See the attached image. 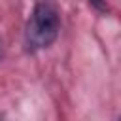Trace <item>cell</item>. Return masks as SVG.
I'll list each match as a JSON object with an SVG mask.
<instances>
[{
	"label": "cell",
	"mask_w": 121,
	"mask_h": 121,
	"mask_svg": "<svg viewBox=\"0 0 121 121\" xmlns=\"http://www.w3.org/2000/svg\"><path fill=\"white\" fill-rule=\"evenodd\" d=\"M60 30V17L57 8L49 0H40L25 26V43L28 51H38L49 47Z\"/></svg>",
	"instance_id": "6da1fadb"
},
{
	"label": "cell",
	"mask_w": 121,
	"mask_h": 121,
	"mask_svg": "<svg viewBox=\"0 0 121 121\" xmlns=\"http://www.w3.org/2000/svg\"><path fill=\"white\" fill-rule=\"evenodd\" d=\"M98 13H108V2L106 0H87Z\"/></svg>",
	"instance_id": "7a4b0ae2"
}]
</instances>
